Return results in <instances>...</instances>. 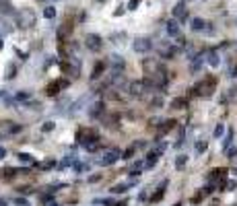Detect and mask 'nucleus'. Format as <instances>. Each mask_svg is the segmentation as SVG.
Listing matches in <instances>:
<instances>
[{
    "instance_id": "1",
    "label": "nucleus",
    "mask_w": 237,
    "mask_h": 206,
    "mask_svg": "<svg viewBox=\"0 0 237 206\" xmlns=\"http://www.w3.org/2000/svg\"><path fill=\"white\" fill-rule=\"evenodd\" d=\"M17 25L27 29V27H33L35 25V15L33 10H21L19 15H17Z\"/></svg>"
},
{
    "instance_id": "2",
    "label": "nucleus",
    "mask_w": 237,
    "mask_h": 206,
    "mask_svg": "<svg viewBox=\"0 0 237 206\" xmlns=\"http://www.w3.org/2000/svg\"><path fill=\"white\" fill-rule=\"evenodd\" d=\"M120 159V151L118 148H107V151H103V155H101V159H97V165H114L116 161Z\"/></svg>"
},
{
    "instance_id": "3",
    "label": "nucleus",
    "mask_w": 237,
    "mask_h": 206,
    "mask_svg": "<svg viewBox=\"0 0 237 206\" xmlns=\"http://www.w3.org/2000/svg\"><path fill=\"white\" fill-rule=\"evenodd\" d=\"M151 48H153V44H151L148 37H138V39L132 41V49L136 54H147V52H151Z\"/></svg>"
},
{
    "instance_id": "4",
    "label": "nucleus",
    "mask_w": 237,
    "mask_h": 206,
    "mask_svg": "<svg viewBox=\"0 0 237 206\" xmlns=\"http://www.w3.org/2000/svg\"><path fill=\"white\" fill-rule=\"evenodd\" d=\"M21 126L19 124H13V122H0V136H8V134H15L19 132Z\"/></svg>"
},
{
    "instance_id": "5",
    "label": "nucleus",
    "mask_w": 237,
    "mask_h": 206,
    "mask_svg": "<svg viewBox=\"0 0 237 206\" xmlns=\"http://www.w3.org/2000/svg\"><path fill=\"white\" fill-rule=\"evenodd\" d=\"M148 87V83H142V80H134L132 85H130V95L132 97H140V95L144 93V89Z\"/></svg>"
},
{
    "instance_id": "6",
    "label": "nucleus",
    "mask_w": 237,
    "mask_h": 206,
    "mask_svg": "<svg viewBox=\"0 0 237 206\" xmlns=\"http://www.w3.org/2000/svg\"><path fill=\"white\" fill-rule=\"evenodd\" d=\"M101 37L99 35H95V33H89L87 35V48L89 49H93V52H97V49H101Z\"/></svg>"
},
{
    "instance_id": "7",
    "label": "nucleus",
    "mask_w": 237,
    "mask_h": 206,
    "mask_svg": "<svg viewBox=\"0 0 237 206\" xmlns=\"http://www.w3.org/2000/svg\"><path fill=\"white\" fill-rule=\"evenodd\" d=\"M190 27H192V31H206L208 23L204 19H200V17H194V19L190 21Z\"/></svg>"
},
{
    "instance_id": "8",
    "label": "nucleus",
    "mask_w": 237,
    "mask_h": 206,
    "mask_svg": "<svg viewBox=\"0 0 237 206\" xmlns=\"http://www.w3.org/2000/svg\"><path fill=\"white\" fill-rule=\"evenodd\" d=\"M202 64H204V56H196V58L192 60V64H190V72L196 74L202 70Z\"/></svg>"
},
{
    "instance_id": "9",
    "label": "nucleus",
    "mask_w": 237,
    "mask_h": 206,
    "mask_svg": "<svg viewBox=\"0 0 237 206\" xmlns=\"http://www.w3.org/2000/svg\"><path fill=\"white\" fill-rule=\"evenodd\" d=\"M157 159H159V152H148L147 159H144V169H153L155 165H157Z\"/></svg>"
},
{
    "instance_id": "10",
    "label": "nucleus",
    "mask_w": 237,
    "mask_h": 206,
    "mask_svg": "<svg viewBox=\"0 0 237 206\" xmlns=\"http://www.w3.org/2000/svg\"><path fill=\"white\" fill-rule=\"evenodd\" d=\"M186 15H188L186 6H183V4H175V8H173V17H175L178 21H183V19H186Z\"/></svg>"
},
{
    "instance_id": "11",
    "label": "nucleus",
    "mask_w": 237,
    "mask_h": 206,
    "mask_svg": "<svg viewBox=\"0 0 237 206\" xmlns=\"http://www.w3.org/2000/svg\"><path fill=\"white\" fill-rule=\"evenodd\" d=\"M206 62L210 64L213 68H217L219 64H221V58H219V54H217V52L213 49V52H208V54H206Z\"/></svg>"
},
{
    "instance_id": "12",
    "label": "nucleus",
    "mask_w": 237,
    "mask_h": 206,
    "mask_svg": "<svg viewBox=\"0 0 237 206\" xmlns=\"http://www.w3.org/2000/svg\"><path fill=\"white\" fill-rule=\"evenodd\" d=\"M167 33L171 35V37H178V35H179V25H178V21H169V23H167Z\"/></svg>"
},
{
    "instance_id": "13",
    "label": "nucleus",
    "mask_w": 237,
    "mask_h": 206,
    "mask_svg": "<svg viewBox=\"0 0 237 206\" xmlns=\"http://www.w3.org/2000/svg\"><path fill=\"white\" fill-rule=\"evenodd\" d=\"M103 113V103H93L89 109V116L91 118H97V116H101Z\"/></svg>"
},
{
    "instance_id": "14",
    "label": "nucleus",
    "mask_w": 237,
    "mask_h": 206,
    "mask_svg": "<svg viewBox=\"0 0 237 206\" xmlns=\"http://www.w3.org/2000/svg\"><path fill=\"white\" fill-rule=\"evenodd\" d=\"M15 103H23V101H29L31 99V91H19V93L15 95Z\"/></svg>"
},
{
    "instance_id": "15",
    "label": "nucleus",
    "mask_w": 237,
    "mask_h": 206,
    "mask_svg": "<svg viewBox=\"0 0 237 206\" xmlns=\"http://www.w3.org/2000/svg\"><path fill=\"white\" fill-rule=\"evenodd\" d=\"M19 161L23 163V165H33L35 159H33V155H29V152H21V155H19Z\"/></svg>"
},
{
    "instance_id": "16",
    "label": "nucleus",
    "mask_w": 237,
    "mask_h": 206,
    "mask_svg": "<svg viewBox=\"0 0 237 206\" xmlns=\"http://www.w3.org/2000/svg\"><path fill=\"white\" fill-rule=\"evenodd\" d=\"M72 163H74V165L79 163V161H76V155H68V157H66L64 161L60 163V169H66V167H70V165H72Z\"/></svg>"
},
{
    "instance_id": "17",
    "label": "nucleus",
    "mask_w": 237,
    "mask_h": 206,
    "mask_svg": "<svg viewBox=\"0 0 237 206\" xmlns=\"http://www.w3.org/2000/svg\"><path fill=\"white\" fill-rule=\"evenodd\" d=\"M206 147H208V142H206V140H198V142H196V147H194V151H196L198 155H202V152L206 151Z\"/></svg>"
},
{
    "instance_id": "18",
    "label": "nucleus",
    "mask_w": 237,
    "mask_h": 206,
    "mask_svg": "<svg viewBox=\"0 0 237 206\" xmlns=\"http://www.w3.org/2000/svg\"><path fill=\"white\" fill-rule=\"evenodd\" d=\"M186 163H188V157H186V155H179V157L175 159V167H178V169H183Z\"/></svg>"
},
{
    "instance_id": "19",
    "label": "nucleus",
    "mask_w": 237,
    "mask_h": 206,
    "mask_svg": "<svg viewBox=\"0 0 237 206\" xmlns=\"http://www.w3.org/2000/svg\"><path fill=\"white\" fill-rule=\"evenodd\" d=\"M44 17H45V19H54V17H56V8H54V6H45V8H44Z\"/></svg>"
},
{
    "instance_id": "20",
    "label": "nucleus",
    "mask_w": 237,
    "mask_h": 206,
    "mask_svg": "<svg viewBox=\"0 0 237 206\" xmlns=\"http://www.w3.org/2000/svg\"><path fill=\"white\" fill-rule=\"evenodd\" d=\"M171 107L173 109H183V107H186V101H183V99H173Z\"/></svg>"
},
{
    "instance_id": "21",
    "label": "nucleus",
    "mask_w": 237,
    "mask_h": 206,
    "mask_svg": "<svg viewBox=\"0 0 237 206\" xmlns=\"http://www.w3.org/2000/svg\"><path fill=\"white\" fill-rule=\"evenodd\" d=\"M231 140H233V132H231V130H229L227 138L223 140V148H225V151H229V144H231Z\"/></svg>"
},
{
    "instance_id": "22",
    "label": "nucleus",
    "mask_w": 237,
    "mask_h": 206,
    "mask_svg": "<svg viewBox=\"0 0 237 206\" xmlns=\"http://www.w3.org/2000/svg\"><path fill=\"white\" fill-rule=\"evenodd\" d=\"M103 68H105V64H103V62H99V64H97V68H93V79H97V76H101L99 72H101Z\"/></svg>"
},
{
    "instance_id": "23",
    "label": "nucleus",
    "mask_w": 237,
    "mask_h": 206,
    "mask_svg": "<svg viewBox=\"0 0 237 206\" xmlns=\"http://www.w3.org/2000/svg\"><path fill=\"white\" fill-rule=\"evenodd\" d=\"M223 132H225V126H223V124H219V126L214 128V138H221Z\"/></svg>"
},
{
    "instance_id": "24",
    "label": "nucleus",
    "mask_w": 237,
    "mask_h": 206,
    "mask_svg": "<svg viewBox=\"0 0 237 206\" xmlns=\"http://www.w3.org/2000/svg\"><path fill=\"white\" fill-rule=\"evenodd\" d=\"M41 130H44V132H52V130H54V122H45L44 126H41Z\"/></svg>"
},
{
    "instance_id": "25",
    "label": "nucleus",
    "mask_w": 237,
    "mask_h": 206,
    "mask_svg": "<svg viewBox=\"0 0 237 206\" xmlns=\"http://www.w3.org/2000/svg\"><path fill=\"white\" fill-rule=\"evenodd\" d=\"M0 10H2V13H13V8H10V4L6 2V0L2 2V4H0Z\"/></svg>"
},
{
    "instance_id": "26",
    "label": "nucleus",
    "mask_w": 237,
    "mask_h": 206,
    "mask_svg": "<svg viewBox=\"0 0 237 206\" xmlns=\"http://www.w3.org/2000/svg\"><path fill=\"white\" fill-rule=\"evenodd\" d=\"M74 169H76V171H87V169H89V165H87V163H76V165H74Z\"/></svg>"
},
{
    "instance_id": "27",
    "label": "nucleus",
    "mask_w": 237,
    "mask_h": 206,
    "mask_svg": "<svg viewBox=\"0 0 237 206\" xmlns=\"http://www.w3.org/2000/svg\"><path fill=\"white\" fill-rule=\"evenodd\" d=\"M13 76H15V66H8V68H6L4 79H13Z\"/></svg>"
},
{
    "instance_id": "28",
    "label": "nucleus",
    "mask_w": 237,
    "mask_h": 206,
    "mask_svg": "<svg viewBox=\"0 0 237 206\" xmlns=\"http://www.w3.org/2000/svg\"><path fill=\"white\" fill-rule=\"evenodd\" d=\"M10 31V27L6 23H0V35H4V33H8Z\"/></svg>"
},
{
    "instance_id": "29",
    "label": "nucleus",
    "mask_w": 237,
    "mask_h": 206,
    "mask_svg": "<svg viewBox=\"0 0 237 206\" xmlns=\"http://www.w3.org/2000/svg\"><path fill=\"white\" fill-rule=\"evenodd\" d=\"M165 148H167V144H165V142H159V144H157V148H155V152H163Z\"/></svg>"
},
{
    "instance_id": "30",
    "label": "nucleus",
    "mask_w": 237,
    "mask_h": 206,
    "mask_svg": "<svg viewBox=\"0 0 237 206\" xmlns=\"http://www.w3.org/2000/svg\"><path fill=\"white\" fill-rule=\"evenodd\" d=\"M235 188H237L235 182H227V183H225V190H235Z\"/></svg>"
},
{
    "instance_id": "31",
    "label": "nucleus",
    "mask_w": 237,
    "mask_h": 206,
    "mask_svg": "<svg viewBox=\"0 0 237 206\" xmlns=\"http://www.w3.org/2000/svg\"><path fill=\"white\" fill-rule=\"evenodd\" d=\"M15 204H19V206H27V200H25V198H17Z\"/></svg>"
},
{
    "instance_id": "32",
    "label": "nucleus",
    "mask_w": 237,
    "mask_h": 206,
    "mask_svg": "<svg viewBox=\"0 0 237 206\" xmlns=\"http://www.w3.org/2000/svg\"><path fill=\"white\" fill-rule=\"evenodd\" d=\"M229 159H237V148H231V151H229Z\"/></svg>"
},
{
    "instance_id": "33",
    "label": "nucleus",
    "mask_w": 237,
    "mask_h": 206,
    "mask_svg": "<svg viewBox=\"0 0 237 206\" xmlns=\"http://www.w3.org/2000/svg\"><path fill=\"white\" fill-rule=\"evenodd\" d=\"M136 4H138V0H132V2H130V4H128V8L132 10V8H134V6H136Z\"/></svg>"
},
{
    "instance_id": "34",
    "label": "nucleus",
    "mask_w": 237,
    "mask_h": 206,
    "mask_svg": "<svg viewBox=\"0 0 237 206\" xmlns=\"http://www.w3.org/2000/svg\"><path fill=\"white\" fill-rule=\"evenodd\" d=\"M4 155H6V151H4V147H0V159H4Z\"/></svg>"
},
{
    "instance_id": "35",
    "label": "nucleus",
    "mask_w": 237,
    "mask_h": 206,
    "mask_svg": "<svg viewBox=\"0 0 237 206\" xmlns=\"http://www.w3.org/2000/svg\"><path fill=\"white\" fill-rule=\"evenodd\" d=\"M229 173H231V175H235V177H237V167H233V169H231V171H229Z\"/></svg>"
},
{
    "instance_id": "36",
    "label": "nucleus",
    "mask_w": 237,
    "mask_h": 206,
    "mask_svg": "<svg viewBox=\"0 0 237 206\" xmlns=\"http://www.w3.org/2000/svg\"><path fill=\"white\" fill-rule=\"evenodd\" d=\"M0 48H2V39H0Z\"/></svg>"
},
{
    "instance_id": "37",
    "label": "nucleus",
    "mask_w": 237,
    "mask_h": 206,
    "mask_svg": "<svg viewBox=\"0 0 237 206\" xmlns=\"http://www.w3.org/2000/svg\"><path fill=\"white\" fill-rule=\"evenodd\" d=\"M99 2H101V0H99Z\"/></svg>"
}]
</instances>
